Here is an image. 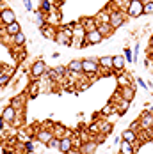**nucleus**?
Instances as JSON below:
<instances>
[{
    "mask_svg": "<svg viewBox=\"0 0 153 154\" xmlns=\"http://www.w3.org/2000/svg\"><path fill=\"white\" fill-rule=\"evenodd\" d=\"M82 69H84V75H87L89 78H94L96 80L98 73H100L98 59L96 57H86V59H82Z\"/></svg>",
    "mask_w": 153,
    "mask_h": 154,
    "instance_id": "nucleus-1",
    "label": "nucleus"
},
{
    "mask_svg": "<svg viewBox=\"0 0 153 154\" xmlns=\"http://www.w3.org/2000/svg\"><path fill=\"white\" fill-rule=\"evenodd\" d=\"M125 21H126V11L121 9V7H110V25H112V29H119L125 25Z\"/></svg>",
    "mask_w": 153,
    "mask_h": 154,
    "instance_id": "nucleus-2",
    "label": "nucleus"
},
{
    "mask_svg": "<svg viewBox=\"0 0 153 154\" xmlns=\"http://www.w3.org/2000/svg\"><path fill=\"white\" fill-rule=\"evenodd\" d=\"M46 71H48V67H46L45 60H36L29 69V75H31L32 80H41L46 75Z\"/></svg>",
    "mask_w": 153,
    "mask_h": 154,
    "instance_id": "nucleus-3",
    "label": "nucleus"
},
{
    "mask_svg": "<svg viewBox=\"0 0 153 154\" xmlns=\"http://www.w3.org/2000/svg\"><path fill=\"white\" fill-rule=\"evenodd\" d=\"M125 11H126V16H130V18H139V16L144 14V2L142 0H132Z\"/></svg>",
    "mask_w": 153,
    "mask_h": 154,
    "instance_id": "nucleus-4",
    "label": "nucleus"
},
{
    "mask_svg": "<svg viewBox=\"0 0 153 154\" xmlns=\"http://www.w3.org/2000/svg\"><path fill=\"white\" fill-rule=\"evenodd\" d=\"M139 122H141V129L142 131H148V129H153V112L150 110H146V112H142V115H141V119H139Z\"/></svg>",
    "mask_w": 153,
    "mask_h": 154,
    "instance_id": "nucleus-5",
    "label": "nucleus"
},
{
    "mask_svg": "<svg viewBox=\"0 0 153 154\" xmlns=\"http://www.w3.org/2000/svg\"><path fill=\"white\" fill-rule=\"evenodd\" d=\"M100 43H103V35L98 32V29L93 32H86V45L87 46H96Z\"/></svg>",
    "mask_w": 153,
    "mask_h": 154,
    "instance_id": "nucleus-6",
    "label": "nucleus"
},
{
    "mask_svg": "<svg viewBox=\"0 0 153 154\" xmlns=\"http://www.w3.org/2000/svg\"><path fill=\"white\" fill-rule=\"evenodd\" d=\"M80 25L84 27L86 32H93L98 29V20H96V16H84V18H80Z\"/></svg>",
    "mask_w": 153,
    "mask_h": 154,
    "instance_id": "nucleus-7",
    "label": "nucleus"
},
{
    "mask_svg": "<svg viewBox=\"0 0 153 154\" xmlns=\"http://www.w3.org/2000/svg\"><path fill=\"white\" fill-rule=\"evenodd\" d=\"M13 21H16L15 11H13L11 7H4V9L0 11V23L5 27V25H9V23H13Z\"/></svg>",
    "mask_w": 153,
    "mask_h": 154,
    "instance_id": "nucleus-8",
    "label": "nucleus"
},
{
    "mask_svg": "<svg viewBox=\"0 0 153 154\" xmlns=\"http://www.w3.org/2000/svg\"><path fill=\"white\" fill-rule=\"evenodd\" d=\"M39 32H41V35H43L45 39L54 41V37H55V34H57V27L52 25V23H45V25L39 27Z\"/></svg>",
    "mask_w": 153,
    "mask_h": 154,
    "instance_id": "nucleus-9",
    "label": "nucleus"
},
{
    "mask_svg": "<svg viewBox=\"0 0 153 154\" xmlns=\"http://www.w3.org/2000/svg\"><path fill=\"white\" fill-rule=\"evenodd\" d=\"M18 113H20V112L9 105V106H5L4 110H2V115H0V117H2V119H4L7 124H13L16 121V117H18Z\"/></svg>",
    "mask_w": 153,
    "mask_h": 154,
    "instance_id": "nucleus-10",
    "label": "nucleus"
},
{
    "mask_svg": "<svg viewBox=\"0 0 153 154\" xmlns=\"http://www.w3.org/2000/svg\"><path fill=\"white\" fill-rule=\"evenodd\" d=\"M54 43H57V45H61V46H71V45H73V43H71V37L62 30V27L57 29V34H55V37H54Z\"/></svg>",
    "mask_w": 153,
    "mask_h": 154,
    "instance_id": "nucleus-11",
    "label": "nucleus"
},
{
    "mask_svg": "<svg viewBox=\"0 0 153 154\" xmlns=\"http://www.w3.org/2000/svg\"><path fill=\"white\" fill-rule=\"evenodd\" d=\"M52 138H54V131L48 129V128H41V129H37V133H36V140L41 142V143H45V145Z\"/></svg>",
    "mask_w": 153,
    "mask_h": 154,
    "instance_id": "nucleus-12",
    "label": "nucleus"
},
{
    "mask_svg": "<svg viewBox=\"0 0 153 154\" xmlns=\"http://www.w3.org/2000/svg\"><path fill=\"white\" fill-rule=\"evenodd\" d=\"M126 59L123 57V55H114V62H112V71L118 75V73H123V71H126L125 67H126Z\"/></svg>",
    "mask_w": 153,
    "mask_h": 154,
    "instance_id": "nucleus-13",
    "label": "nucleus"
},
{
    "mask_svg": "<svg viewBox=\"0 0 153 154\" xmlns=\"http://www.w3.org/2000/svg\"><path fill=\"white\" fill-rule=\"evenodd\" d=\"M73 145H75V142L71 137H62L61 142H59V151L62 154H70V151L73 149Z\"/></svg>",
    "mask_w": 153,
    "mask_h": 154,
    "instance_id": "nucleus-14",
    "label": "nucleus"
},
{
    "mask_svg": "<svg viewBox=\"0 0 153 154\" xmlns=\"http://www.w3.org/2000/svg\"><path fill=\"white\" fill-rule=\"evenodd\" d=\"M96 142H93V140H86V142H82L80 145H78V151L80 154H94L96 151Z\"/></svg>",
    "mask_w": 153,
    "mask_h": 154,
    "instance_id": "nucleus-15",
    "label": "nucleus"
},
{
    "mask_svg": "<svg viewBox=\"0 0 153 154\" xmlns=\"http://www.w3.org/2000/svg\"><path fill=\"white\" fill-rule=\"evenodd\" d=\"M39 92H41L39 80H31V83L27 85V94H29V97H31V99H36Z\"/></svg>",
    "mask_w": 153,
    "mask_h": 154,
    "instance_id": "nucleus-16",
    "label": "nucleus"
},
{
    "mask_svg": "<svg viewBox=\"0 0 153 154\" xmlns=\"http://www.w3.org/2000/svg\"><path fill=\"white\" fill-rule=\"evenodd\" d=\"M119 92H121L123 99H126V101H130V103L135 99V89H134V85H128V87H119Z\"/></svg>",
    "mask_w": 153,
    "mask_h": 154,
    "instance_id": "nucleus-17",
    "label": "nucleus"
},
{
    "mask_svg": "<svg viewBox=\"0 0 153 154\" xmlns=\"http://www.w3.org/2000/svg\"><path fill=\"white\" fill-rule=\"evenodd\" d=\"M68 69L71 75H84V69H82V60L80 59H73V60L68 64Z\"/></svg>",
    "mask_w": 153,
    "mask_h": 154,
    "instance_id": "nucleus-18",
    "label": "nucleus"
},
{
    "mask_svg": "<svg viewBox=\"0 0 153 154\" xmlns=\"http://www.w3.org/2000/svg\"><path fill=\"white\" fill-rule=\"evenodd\" d=\"M121 140H125V142H130V143H134L135 145V142H139V137H137V131H134V129H125L121 135Z\"/></svg>",
    "mask_w": 153,
    "mask_h": 154,
    "instance_id": "nucleus-19",
    "label": "nucleus"
},
{
    "mask_svg": "<svg viewBox=\"0 0 153 154\" xmlns=\"http://www.w3.org/2000/svg\"><path fill=\"white\" fill-rule=\"evenodd\" d=\"M18 32H21V27H20V23H18V21H13V23H9V25H5V27H4V34H5V35H9V37L16 35Z\"/></svg>",
    "mask_w": 153,
    "mask_h": 154,
    "instance_id": "nucleus-20",
    "label": "nucleus"
},
{
    "mask_svg": "<svg viewBox=\"0 0 153 154\" xmlns=\"http://www.w3.org/2000/svg\"><path fill=\"white\" fill-rule=\"evenodd\" d=\"M112 62H114V57H109V55L98 57V64H100V69H105V71H112Z\"/></svg>",
    "mask_w": 153,
    "mask_h": 154,
    "instance_id": "nucleus-21",
    "label": "nucleus"
},
{
    "mask_svg": "<svg viewBox=\"0 0 153 154\" xmlns=\"http://www.w3.org/2000/svg\"><path fill=\"white\" fill-rule=\"evenodd\" d=\"M116 76H118V85H119V87H128V85H134V83H132V78H130V75H128L126 71L118 73Z\"/></svg>",
    "mask_w": 153,
    "mask_h": 154,
    "instance_id": "nucleus-22",
    "label": "nucleus"
},
{
    "mask_svg": "<svg viewBox=\"0 0 153 154\" xmlns=\"http://www.w3.org/2000/svg\"><path fill=\"white\" fill-rule=\"evenodd\" d=\"M114 30H116V29H112L110 23H100V25H98V32L103 35V39H105V37H110V35L114 34Z\"/></svg>",
    "mask_w": 153,
    "mask_h": 154,
    "instance_id": "nucleus-23",
    "label": "nucleus"
},
{
    "mask_svg": "<svg viewBox=\"0 0 153 154\" xmlns=\"http://www.w3.org/2000/svg\"><path fill=\"white\" fill-rule=\"evenodd\" d=\"M96 20H98V25L100 23H109L110 21V7H105V9H102L98 14H96Z\"/></svg>",
    "mask_w": 153,
    "mask_h": 154,
    "instance_id": "nucleus-24",
    "label": "nucleus"
},
{
    "mask_svg": "<svg viewBox=\"0 0 153 154\" xmlns=\"http://www.w3.org/2000/svg\"><path fill=\"white\" fill-rule=\"evenodd\" d=\"M9 105H11L13 108H16L18 112H20V110H23V108H25V96L21 94V96H16V97H13Z\"/></svg>",
    "mask_w": 153,
    "mask_h": 154,
    "instance_id": "nucleus-25",
    "label": "nucleus"
},
{
    "mask_svg": "<svg viewBox=\"0 0 153 154\" xmlns=\"http://www.w3.org/2000/svg\"><path fill=\"white\" fill-rule=\"evenodd\" d=\"M11 39H13V45H15V46H23V45L27 43V35L23 34V30L18 32L16 35H13Z\"/></svg>",
    "mask_w": 153,
    "mask_h": 154,
    "instance_id": "nucleus-26",
    "label": "nucleus"
},
{
    "mask_svg": "<svg viewBox=\"0 0 153 154\" xmlns=\"http://www.w3.org/2000/svg\"><path fill=\"white\" fill-rule=\"evenodd\" d=\"M119 152H121V154H135V151H134V143H130V142H125V140H123L121 145H119Z\"/></svg>",
    "mask_w": 153,
    "mask_h": 154,
    "instance_id": "nucleus-27",
    "label": "nucleus"
},
{
    "mask_svg": "<svg viewBox=\"0 0 153 154\" xmlns=\"http://www.w3.org/2000/svg\"><path fill=\"white\" fill-rule=\"evenodd\" d=\"M52 131H54V137H55V138H62V137H66V133H68V129H64L61 124H55Z\"/></svg>",
    "mask_w": 153,
    "mask_h": 154,
    "instance_id": "nucleus-28",
    "label": "nucleus"
},
{
    "mask_svg": "<svg viewBox=\"0 0 153 154\" xmlns=\"http://www.w3.org/2000/svg\"><path fill=\"white\" fill-rule=\"evenodd\" d=\"M39 9H41L43 13H52V11H54V2H52V0H41Z\"/></svg>",
    "mask_w": 153,
    "mask_h": 154,
    "instance_id": "nucleus-29",
    "label": "nucleus"
},
{
    "mask_svg": "<svg viewBox=\"0 0 153 154\" xmlns=\"http://www.w3.org/2000/svg\"><path fill=\"white\" fill-rule=\"evenodd\" d=\"M114 110H116V108H114V105H112V103H109V105H105V106L102 108V112H100V113H102V115L105 117V115H110V113H112Z\"/></svg>",
    "mask_w": 153,
    "mask_h": 154,
    "instance_id": "nucleus-30",
    "label": "nucleus"
},
{
    "mask_svg": "<svg viewBox=\"0 0 153 154\" xmlns=\"http://www.w3.org/2000/svg\"><path fill=\"white\" fill-rule=\"evenodd\" d=\"M100 128H102V133H103V135L112 133V124H109V122H100Z\"/></svg>",
    "mask_w": 153,
    "mask_h": 154,
    "instance_id": "nucleus-31",
    "label": "nucleus"
},
{
    "mask_svg": "<svg viewBox=\"0 0 153 154\" xmlns=\"http://www.w3.org/2000/svg\"><path fill=\"white\" fill-rule=\"evenodd\" d=\"M144 14H153V0L144 2Z\"/></svg>",
    "mask_w": 153,
    "mask_h": 154,
    "instance_id": "nucleus-32",
    "label": "nucleus"
},
{
    "mask_svg": "<svg viewBox=\"0 0 153 154\" xmlns=\"http://www.w3.org/2000/svg\"><path fill=\"white\" fill-rule=\"evenodd\" d=\"M125 59H126V62H134V50L125 48Z\"/></svg>",
    "mask_w": 153,
    "mask_h": 154,
    "instance_id": "nucleus-33",
    "label": "nucleus"
},
{
    "mask_svg": "<svg viewBox=\"0 0 153 154\" xmlns=\"http://www.w3.org/2000/svg\"><path fill=\"white\" fill-rule=\"evenodd\" d=\"M9 82H11V75H2V76H0V89L5 87Z\"/></svg>",
    "mask_w": 153,
    "mask_h": 154,
    "instance_id": "nucleus-34",
    "label": "nucleus"
},
{
    "mask_svg": "<svg viewBox=\"0 0 153 154\" xmlns=\"http://www.w3.org/2000/svg\"><path fill=\"white\" fill-rule=\"evenodd\" d=\"M13 73V69L9 67V66H5V64H0V76L2 75H11Z\"/></svg>",
    "mask_w": 153,
    "mask_h": 154,
    "instance_id": "nucleus-35",
    "label": "nucleus"
},
{
    "mask_svg": "<svg viewBox=\"0 0 153 154\" xmlns=\"http://www.w3.org/2000/svg\"><path fill=\"white\" fill-rule=\"evenodd\" d=\"M59 142H61V138H55V137H54V138L50 140L46 145H48V147H52V149H59Z\"/></svg>",
    "mask_w": 153,
    "mask_h": 154,
    "instance_id": "nucleus-36",
    "label": "nucleus"
},
{
    "mask_svg": "<svg viewBox=\"0 0 153 154\" xmlns=\"http://www.w3.org/2000/svg\"><path fill=\"white\" fill-rule=\"evenodd\" d=\"M137 83H139V87H141V89H144V91H148V89H150V85H148L142 78H137Z\"/></svg>",
    "mask_w": 153,
    "mask_h": 154,
    "instance_id": "nucleus-37",
    "label": "nucleus"
},
{
    "mask_svg": "<svg viewBox=\"0 0 153 154\" xmlns=\"http://www.w3.org/2000/svg\"><path fill=\"white\" fill-rule=\"evenodd\" d=\"M130 129H134V131H139V129H141V122H139V121H134V122L130 124Z\"/></svg>",
    "mask_w": 153,
    "mask_h": 154,
    "instance_id": "nucleus-38",
    "label": "nucleus"
},
{
    "mask_svg": "<svg viewBox=\"0 0 153 154\" xmlns=\"http://www.w3.org/2000/svg\"><path fill=\"white\" fill-rule=\"evenodd\" d=\"M25 151H27V152H32V151H34V143H32V142H25Z\"/></svg>",
    "mask_w": 153,
    "mask_h": 154,
    "instance_id": "nucleus-39",
    "label": "nucleus"
},
{
    "mask_svg": "<svg viewBox=\"0 0 153 154\" xmlns=\"http://www.w3.org/2000/svg\"><path fill=\"white\" fill-rule=\"evenodd\" d=\"M23 5L27 11H32V0H23Z\"/></svg>",
    "mask_w": 153,
    "mask_h": 154,
    "instance_id": "nucleus-40",
    "label": "nucleus"
},
{
    "mask_svg": "<svg viewBox=\"0 0 153 154\" xmlns=\"http://www.w3.org/2000/svg\"><path fill=\"white\" fill-rule=\"evenodd\" d=\"M130 2H132V0H119V4H121V5L125 7V9L128 7V4H130Z\"/></svg>",
    "mask_w": 153,
    "mask_h": 154,
    "instance_id": "nucleus-41",
    "label": "nucleus"
},
{
    "mask_svg": "<svg viewBox=\"0 0 153 154\" xmlns=\"http://www.w3.org/2000/svg\"><path fill=\"white\" fill-rule=\"evenodd\" d=\"M5 121H4V119H2V117H0V131H2V129H5Z\"/></svg>",
    "mask_w": 153,
    "mask_h": 154,
    "instance_id": "nucleus-42",
    "label": "nucleus"
},
{
    "mask_svg": "<svg viewBox=\"0 0 153 154\" xmlns=\"http://www.w3.org/2000/svg\"><path fill=\"white\" fill-rule=\"evenodd\" d=\"M59 57H61L59 51H54V53H52V59H59Z\"/></svg>",
    "mask_w": 153,
    "mask_h": 154,
    "instance_id": "nucleus-43",
    "label": "nucleus"
},
{
    "mask_svg": "<svg viewBox=\"0 0 153 154\" xmlns=\"http://www.w3.org/2000/svg\"><path fill=\"white\" fill-rule=\"evenodd\" d=\"M150 48H151V50H153V35H151V37H150Z\"/></svg>",
    "mask_w": 153,
    "mask_h": 154,
    "instance_id": "nucleus-44",
    "label": "nucleus"
},
{
    "mask_svg": "<svg viewBox=\"0 0 153 154\" xmlns=\"http://www.w3.org/2000/svg\"><path fill=\"white\" fill-rule=\"evenodd\" d=\"M4 9V0H0V11Z\"/></svg>",
    "mask_w": 153,
    "mask_h": 154,
    "instance_id": "nucleus-45",
    "label": "nucleus"
}]
</instances>
